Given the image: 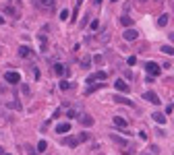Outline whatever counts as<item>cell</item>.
I'll return each mask as SVG.
<instances>
[{
	"label": "cell",
	"instance_id": "cell-39",
	"mask_svg": "<svg viewBox=\"0 0 174 155\" xmlns=\"http://www.w3.org/2000/svg\"><path fill=\"white\" fill-rule=\"evenodd\" d=\"M139 2H145V0H139Z\"/></svg>",
	"mask_w": 174,
	"mask_h": 155
},
{
	"label": "cell",
	"instance_id": "cell-36",
	"mask_svg": "<svg viewBox=\"0 0 174 155\" xmlns=\"http://www.w3.org/2000/svg\"><path fill=\"white\" fill-rule=\"evenodd\" d=\"M100 2H102V0H93V4H100Z\"/></svg>",
	"mask_w": 174,
	"mask_h": 155
},
{
	"label": "cell",
	"instance_id": "cell-18",
	"mask_svg": "<svg viewBox=\"0 0 174 155\" xmlns=\"http://www.w3.org/2000/svg\"><path fill=\"white\" fill-rule=\"evenodd\" d=\"M29 54H31V50L27 48V46H21V48H19V56H21V58H27Z\"/></svg>",
	"mask_w": 174,
	"mask_h": 155
},
{
	"label": "cell",
	"instance_id": "cell-13",
	"mask_svg": "<svg viewBox=\"0 0 174 155\" xmlns=\"http://www.w3.org/2000/svg\"><path fill=\"white\" fill-rule=\"evenodd\" d=\"M77 116H81V114H79V110H77V107H69V110H67V118H69V120L77 118Z\"/></svg>",
	"mask_w": 174,
	"mask_h": 155
},
{
	"label": "cell",
	"instance_id": "cell-20",
	"mask_svg": "<svg viewBox=\"0 0 174 155\" xmlns=\"http://www.w3.org/2000/svg\"><path fill=\"white\" fill-rule=\"evenodd\" d=\"M6 106L11 107V110H17V112H19V110H21V101H15V99H11V101H6Z\"/></svg>",
	"mask_w": 174,
	"mask_h": 155
},
{
	"label": "cell",
	"instance_id": "cell-19",
	"mask_svg": "<svg viewBox=\"0 0 174 155\" xmlns=\"http://www.w3.org/2000/svg\"><path fill=\"white\" fill-rule=\"evenodd\" d=\"M54 72H56L58 77H62V74L67 72V68H64V64H54Z\"/></svg>",
	"mask_w": 174,
	"mask_h": 155
},
{
	"label": "cell",
	"instance_id": "cell-27",
	"mask_svg": "<svg viewBox=\"0 0 174 155\" xmlns=\"http://www.w3.org/2000/svg\"><path fill=\"white\" fill-rule=\"evenodd\" d=\"M60 89H62V91H67V89H73V83H69V81H62V83H60Z\"/></svg>",
	"mask_w": 174,
	"mask_h": 155
},
{
	"label": "cell",
	"instance_id": "cell-30",
	"mask_svg": "<svg viewBox=\"0 0 174 155\" xmlns=\"http://www.w3.org/2000/svg\"><path fill=\"white\" fill-rule=\"evenodd\" d=\"M21 91H23V95H29V85L21 83Z\"/></svg>",
	"mask_w": 174,
	"mask_h": 155
},
{
	"label": "cell",
	"instance_id": "cell-38",
	"mask_svg": "<svg viewBox=\"0 0 174 155\" xmlns=\"http://www.w3.org/2000/svg\"><path fill=\"white\" fill-rule=\"evenodd\" d=\"M145 155H153V153H145Z\"/></svg>",
	"mask_w": 174,
	"mask_h": 155
},
{
	"label": "cell",
	"instance_id": "cell-8",
	"mask_svg": "<svg viewBox=\"0 0 174 155\" xmlns=\"http://www.w3.org/2000/svg\"><path fill=\"white\" fill-rule=\"evenodd\" d=\"M79 122H81V126H85V128H89V126H93V118L89 116V114H81V118H79Z\"/></svg>",
	"mask_w": 174,
	"mask_h": 155
},
{
	"label": "cell",
	"instance_id": "cell-6",
	"mask_svg": "<svg viewBox=\"0 0 174 155\" xmlns=\"http://www.w3.org/2000/svg\"><path fill=\"white\" fill-rule=\"evenodd\" d=\"M122 37H125V39H127V41H135V39H137V37H139V31H137V29H133V27H131V29H127V31H125V33H122Z\"/></svg>",
	"mask_w": 174,
	"mask_h": 155
},
{
	"label": "cell",
	"instance_id": "cell-34",
	"mask_svg": "<svg viewBox=\"0 0 174 155\" xmlns=\"http://www.w3.org/2000/svg\"><path fill=\"white\" fill-rule=\"evenodd\" d=\"M81 2H83V0H77V8H79V6H81Z\"/></svg>",
	"mask_w": 174,
	"mask_h": 155
},
{
	"label": "cell",
	"instance_id": "cell-14",
	"mask_svg": "<svg viewBox=\"0 0 174 155\" xmlns=\"http://www.w3.org/2000/svg\"><path fill=\"white\" fill-rule=\"evenodd\" d=\"M114 101H116V104H122V106H133V101H131V99H127V97H122V95H116Z\"/></svg>",
	"mask_w": 174,
	"mask_h": 155
},
{
	"label": "cell",
	"instance_id": "cell-9",
	"mask_svg": "<svg viewBox=\"0 0 174 155\" xmlns=\"http://www.w3.org/2000/svg\"><path fill=\"white\" fill-rule=\"evenodd\" d=\"M114 87H116V89H118V91H120V93H128V89H131V87H128V85L125 83L122 79H116Z\"/></svg>",
	"mask_w": 174,
	"mask_h": 155
},
{
	"label": "cell",
	"instance_id": "cell-4",
	"mask_svg": "<svg viewBox=\"0 0 174 155\" xmlns=\"http://www.w3.org/2000/svg\"><path fill=\"white\" fill-rule=\"evenodd\" d=\"M112 141H114L116 145H120V147L125 149V153H131V145H128L127 139H122V137H116V134H112Z\"/></svg>",
	"mask_w": 174,
	"mask_h": 155
},
{
	"label": "cell",
	"instance_id": "cell-3",
	"mask_svg": "<svg viewBox=\"0 0 174 155\" xmlns=\"http://www.w3.org/2000/svg\"><path fill=\"white\" fill-rule=\"evenodd\" d=\"M145 71H147V74H151V77H158V74H160V64L149 60V62L145 64Z\"/></svg>",
	"mask_w": 174,
	"mask_h": 155
},
{
	"label": "cell",
	"instance_id": "cell-23",
	"mask_svg": "<svg viewBox=\"0 0 174 155\" xmlns=\"http://www.w3.org/2000/svg\"><path fill=\"white\" fill-rule=\"evenodd\" d=\"M168 21H170V19H168V15H162V17L158 19V25H160V27H166V25H168Z\"/></svg>",
	"mask_w": 174,
	"mask_h": 155
},
{
	"label": "cell",
	"instance_id": "cell-2",
	"mask_svg": "<svg viewBox=\"0 0 174 155\" xmlns=\"http://www.w3.org/2000/svg\"><path fill=\"white\" fill-rule=\"evenodd\" d=\"M4 81L11 85H19L21 83V74L17 71H9V72H4Z\"/></svg>",
	"mask_w": 174,
	"mask_h": 155
},
{
	"label": "cell",
	"instance_id": "cell-37",
	"mask_svg": "<svg viewBox=\"0 0 174 155\" xmlns=\"http://www.w3.org/2000/svg\"><path fill=\"white\" fill-rule=\"evenodd\" d=\"M0 155H4V153H2V147H0Z\"/></svg>",
	"mask_w": 174,
	"mask_h": 155
},
{
	"label": "cell",
	"instance_id": "cell-41",
	"mask_svg": "<svg viewBox=\"0 0 174 155\" xmlns=\"http://www.w3.org/2000/svg\"><path fill=\"white\" fill-rule=\"evenodd\" d=\"M155 2H160V0H155Z\"/></svg>",
	"mask_w": 174,
	"mask_h": 155
},
{
	"label": "cell",
	"instance_id": "cell-5",
	"mask_svg": "<svg viewBox=\"0 0 174 155\" xmlns=\"http://www.w3.org/2000/svg\"><path fill=\"white\" fill-rule=\"evenodd\" d=\"M106 79H108V72L100 71V72H95V74H89L85 83H93V81H106Z\"/></svg>",
	"mask_w": 174,
	"mask_h": 155
},
{
	"label": "cell",
	"instance_id": "cell-22",
	"mask_svg": "<svg viewBox=\"0 0 174 155\" xmlns=\"http://www.w3.org/2000/svg\"><path fill=\"white\" fill-rule=\"evenodd\" d=\"M102 87H104V83H95V85H91V87H89V89H87L85 93H87V95H91L95 89H102Z\"/></svg>",
	"mask_w": 174,
	"mask_h": 155
},
{
	"label": "cell",
	"instance_id": "cell-26",
	"mask_svg": "<svg viewBox=\"0 0 174 155\" xmlns=\"http://www.w3.org/2000/svg\"><path fill=\"white\" fill-rule=\"evenodd\" d=\"M162 52H164V54H168V56H174V48H172V46H164Z\"/></svg>",
	"mask_w": 174,
	"mask_h": 155
},
{
	"label": "cell",
	"instance_id": "cell-24",
	"mask_svg": "<svg viewBox=\"0 0 174 155\" xmlns=\"http://www.w3.org/2000/svg\"><path fill=\"white\" fill-rule=\"evenodd\" d=\"M46 149H48L46 141H39V143H37V151H39V153H46Z\"/></svg>",
	"mask_w": 174,
	"mask_h": 155
},
{
	"label": "cell",
	"instance_id": "cell-33",
	"mask_svg": "<svg viewBox=\"0 0 174 155\" xmlns=\"http://www.w3.org/2000/svg\"><path fill=\"white\" fill-rule=\"evenodd\" d=\"M4 11L9 12V15H17V11H15V8H12V6H6V8H4Z\"/></svg>",
	"mask_w": 174,
	"mask_h": 155
},
{
	"label": "cell",
	"instance_id": "cell-31",
	"mask_svg": "<svg viewBox=\"0 0 174 155\" xmlns=\"http://www.w3.org/2000/svg\"><path fill=\"white\" fill-rule=\"evenodd\" d=\"M89 27H91L93 31H95V29H97V27H100V21H97V19H93V21H91V25H89Z\"/></svg>",
	"mask_w": 174,
	"mask_h": 155
},
{
	"label": "cell",
	"instance_id": "cell-35",
	"mask_svg": "<svg viewBox=\"0 0 174 155\" xmlns=\"http://www.w3.org/2000/svg\"><path fill=\"white\" fill-rule=\"evenodd\" d=\"M170 41H174V33H170Z\"/></svg>",
	"mask_w": 174,
	"mask_h": 155
},
{
	"label": "cell",
	"instance_id": "cell-11",
	"mask_svg": "<svg viewBox=\"0 0 174 155\" xmlns=\"http://www.w3.org/2000/svg\"><path fill=\"white\" fill-rule=\"evenodd\" d=\"M56 132H58V134H64V132H70V124H69V122H60V124L56 126Z\"/></svg>",
	"mask_w": 174,
	"mask_h": 155
},
{
	"label": "cell",
	"instance_id": "cell-10",
	"mask_svg": "<svg viewBox=\"0 0 174 155\" xmlns=\"http://www.w3.org/2000/svg\"><path fill=\"white\" fill-rule=\"evenodd\" d=\"M64 143L69 145V147H77V145L83 143V141L79 139V134H77V137H67V139H64Z\"/></svg>",
	"mask_w": 174,
	"mask_h": 155
},
{
	"label": "cell",
	"instance_id": "cell-16",
	"mask_svg": "<svg viewBox=\"0 0 174 155\" xmlns=\"http://www.w3.org/2000/svg\"><path fill=\"white\" fill-rule=\"evenodd\" d=\"M37 39H39V44H42V52H48V39H46V35H44V33H39Z\"/></svg>",
	"mask_w": 174,
	"mask_h": 155
},
{
	"label": "cell",
	"instance_id": "cell-12",
	"mask_svg": "<svg viewBox=\"0 0 174 155\" xmlns=\"http://www.w3.org/2000/svg\"><path fill=\"white\" fill-rule=\"evenodd\" d=\"M151 118L155 120L158 124H166V116H164L162 112H153V114H151Z\"/></svg>",
	"mask_w": 174,
	"mask_h": 155
},
{
	"label": "cell",
	"instance_id": "cell-17",
	"mask_svg": "<svg viewBox=\"0 0 174 155\" xmlns=\"http://www.w3.org/2000/svg\"><path fill=\"white\" fill-rule=\"evenodd\" d=\"M120 23L125 25L127 29H131V25H133V19H131V17H127V15H122V17H120Z\"/></svg>",
	"mask_w": 174,
	"mask_h": 155
},
{
	"label": "cell",
	"instance_id": "cell-29",
	"mask_svg": "<svg viewBox=\"0 0 174 155\" xmlns=\"http://www.w3.org/2000/svg\"><path fill=\"white\" fill-rule=\"evenodd\" d=\"M91 15H85L83 17V21H81V27H85V25H91V19H89Z\"/></svg>",
	"mask_w": 174,
	"mask_h": 155
},
{
	"label": "cell",
	"instance_id": "cell-40",
	"mask_svg": "<svg viewBox=\"0 0 174 155\" xmlns=\"http://www.w3.org/2000/svg\"><path fill=\"white\" fill-rule=\"evenodd\" d=\"M4 155H11V153H4Z\"/></svg>",
	"mask_w": 174,
	"mask_h": 155
},
{
	"label": "cell",
	"instance_id": "cell-21",
	"mask_svg": "<svg viewBox=\"0 0 174 155\" xmlns=\"http://www.w3.org/2000/svg\"><path fill=\"white\" fill-rule=\"evenodd\" d=\"M89 64H91V56H83L81 58V68H89Z\"/></svg>",
	"mask_w": 174,
	"mask_h": 155
},
{
	"label": "cell",
	"instance_id": "cell-7",
	"mask_svg": "<svg viewBox=\"0 0 174 155\" xmlns=\"http://www.w3.org/2000/svg\"><path fill=\"white\" fill-rule=\"evenodd\" d=\"M143 99H147V101H149V104H153V106H160V97L155 95L153 91H147V93L143 95Z\"/></svg>",
	"mask_w": 174,
	"mask_h": 155
},
{
	"label": "cell",
	"instance_id": "cell-1",
	"mask_svg": "<svg viewBox=\"0 0 174 155\" xmlns=\"http://www.w3.org/2000/svg\"><path fill=\"white\" fill-rule=\"evenodd\" d=\"M37 8H42L44 12H52L54 6H56V0H35Z\"/></svg>",
	"mask_w": 174,
	"mask_h": 155
},
{
	"label": "cell",
	"instance_id": "cell-15",
	"mask_svg": "<svg viewBox=\"0 0 174 155\" xmlns=\"http://www.w3.org/2000/svg\"><path fill=\"white\" fill-rule=\"evenodd\" d=\"M114 126H118V128H127V120L120 118V116H114Z\"/></svg>",
	"mask_w": 174,
	"mask_h": 155
},
{
	"label": "cell",
	"instance_id": "cell-32",
	"mask_svg": "<svg viewBox=\"0 0 174 155\" xmlns=\"http://www.w3.org/2000/svg\"><path fill=\"white\" fill-rule=\"evenodd\" d=\"M127 62H128V66H133V64L137 62V58H135V56H128V60H127Z\"/></svg>",
	"mask_w": 174,
	"mask_h": 155
},
{
	"label": "cell",
	"instance_id": "cell-28",
	"mask_svg": "<svg viewBox=\"0 0 174 155\" xmlns=\"http://www.w3.org/2000/svg\"><path fill=\"white\" fill-rule=\"evenodd\" d=\"M93 62L102 66V64H104V56H102V54H97V56H93Z\"/></svg>",
	"mask_w": 174,
	"mask_h": 155
},
{
	"label": "cell",
	"instance_id": "cell-25",
	"mask_svg": "<svg viewBox=\"0 0 174 155\" xmlns=\"http://www.w3.org/2000/svg\"><path fill=\"white\" fill-rule=\"evenodd\" d=\"M67 19H70V11H69V8L60 11V21H67Z\"/></svg>",
	"mask_w": 174,
	"mask_h": 155
}]
</instances>
